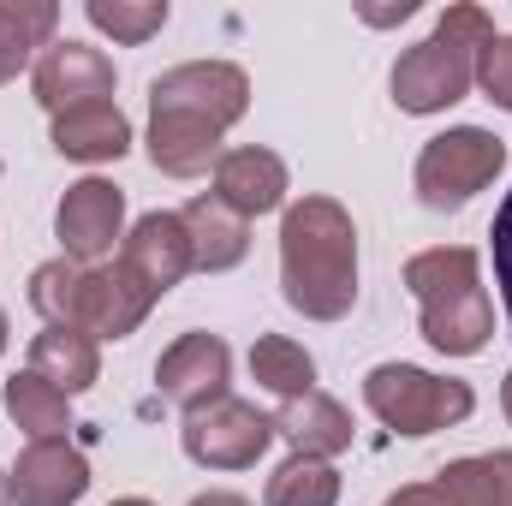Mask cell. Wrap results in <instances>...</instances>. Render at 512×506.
Returning a JSON list of instances; mask_svg holds the SVG:
<instances>
[{
	"label": "cell",
	"instance_id": "cell-1",
	"mask_svg": "<svg viewBox=\"0 0 512 506\" xmlns=\"http://www.w3.org/2000/svg\"><path fill=\"white\" fill-rule=\"evenodd\" d=\"M251 78L233 60H185L149 84V161L173 179L221 167V137L245 120Z\"/></svg>",
	"mask_w": 512,
	"mask_h": 506
},
{
	"label": "cell",
	"instance_id": "cell-2",
	"mask_svg": "<svg viewBox=\"0 0 512 506\" xmlns=\"http://www.w3.org/2000/svg\"><path fill=\"white\" fill-rule=\"evenodd\" d=\"M280 292L310 322H340L358 304V227L334 197H304L286 209Z\"/></svg>",
	"mask_w": 512,
	"mask_h": 506
},
{
	"label": "cell",
	"instance_id": "cell-3",
	"mask_svg": "<svg viewBox=\"0 0 512 506\" xmlns=\"http://www.w3.org/2000/svg\"><path fill=\"white\" fill-rule=\"evenodd\" d=\"M30 304L42 310V322H60V328H84L96 340H126L143 328V316L155 310V298L126 274V262H72V256H54L30 274Z\"/></svg>",
	"mask_w": 512,
	"mask_h": 506
},
{
	"label": "cell",
	"instance_id": "cell-4",
	"mask_svg": "<svg viewBox=\"0 0 512 506\" xmlns=\"http://www.w3.org/2000/svg\"><path fill=\"white\" fill-rule=\"evenodd\" d=\"M405 286L423 310V340L447 358H471L495 334V304L483 292V262L471 245L417 251L405 262Z\"/></svg>",
	"mask_w": 512,
	"mask_h": 506
},
{
	"label": "cell",
	"instance_id": "cell-5",
	"mask_svg": "<svg viewBox=\"0 0 512 506\" xmlns=\"http://www.w3.org/2000/svg\"><path fill=\"white\" fill-rule=\"evenodd\" d=\"M495 42V24L483 6H447L441 24L399 54L393 66V102L399 114H441L471 96L477 84V54Z\"/></svg>",
	"mask_w": 512,
	"mask_h": 506
},
{
	"label": "cell",
	"instance_id": "cell-6",
	"mask_svg": "<svg viewBox=\"0 0 512 506\" xmlns=\"http://www.w3.org/2000/svg\"><path fill=\"white\" fill-rule=\"evenodd\" d=\"M364 405L399 435H435V429L465 423L477 411V393H471V381L429 376L417 364H376L364 376Z\"/></svg>",
	"mask_w": 512,
	"mask_h": 506
},
{
	"label": "cell",
	"instance_id": "cell-7",
	"mask_svg": "<svg viewBox=\"0 0 512 506\" xmlns=\"http://www.w3.org/2000/svg\"><path fill=\"white\" fill-rule=\"evenodd\" d=\"M507 167V143L483 126H453L423 143L417 155V197L423 209H465L483 185H495V173Z\"/></svg>",
	"mask_w": 512,
	"mask_h": 506
},
{
	"label": "cell",
	"instance_id": "cell-8",
	"mask_svg": "<svg viewBox=\"0 0 512 506\" xmlns=\"http://www.w3.org/2000/svg\"><path fill=\"white\" fill-rule=\"evenodd\" d=\"M179 441H185V459L203 465V471H245V465H256L268 453L274 417L256 411L251 399H233L227 393V399H215L203 411H185Z\"/></svg>",
	"mask_w": 512,
	"mask_h": 506
},
{
	"label": "cell",
	"instance_id": "cell-9",
	"mask_svg": "<svg viewBox=\"0 0 512 506\" xmlns=\"http://www.w3.org/2000/svg\"><path fill=\"white\" fill-rule=\"evenodd\" d=\"M114 60L90 42H48L42 60H36V102L48 114H72V108H90V102H114Z\"/></svg>",
	"mask_w": 512,
	"mask_h": 506
},
{
	"label": "cell",
	"instance_id": "cell-10",
	"mask_svg": "<svg viewBox=\"0 0 512 506\" xmlns=\"http://www.w3.org/2000/svg\"><path fill=\"white\" fill-rule=\"evenodd\" d=\"M54 233H60V245L72 262H102V256L114 251V239L126 233V191L120 185H108V179H78V185H66V197H60V209H54Z\"/></svg>",
	"mask_w": 512,
	"mask_h": 506
},
{
	"label": "cell",
	"instance_id": "cell-11",
	"mask_svg": "<svg viewBox=\"0 0 512 506\" xmlns=\"http://www.w3.org/2000/svg\"><path fill=\"white\" fill-rule=\"evenodd\" d=\"M227 381H233V352L221 334H179L155 364L161 399H173L179 411H203V405L227 399Z\"/></svg>",
	"mask_w": 512,
	"mask_h": 506
},
{
	"label": "cell",
	"instance_id": "cell-12",
	"mask_svg": "<svg viewBox=\"0 0 512 506\" xmlns=\"http://www.w3.org/2000/svg\"><path fill=\"white\" fill-rule=\"evenodd\" d=\"M120 262H126V274L149 292V298H167V292L191 274V233H185V221H179L173 209L143 215L126 233V245H120Z\"/></svg>",
	"mask_w": 512,
	"mask_h": 506
},
{
	"label": "cell",
	"instance_id": "cell-13",
	"mask_svg": "<svg viewBox=\"0 0 512 506\" xmlns=\"http://www.w3.org/2000/svg\"><path fill=\"white\" fill-rule=\"evenodd\" d=\"M6 477H12V501L18 506H72L90 489V465H84V453L66 435L30 441Z\"/></svg>",
	"mask_w": 512,
	"mask_h": 506
},
{
	"label": "cell",
	"instance_id": "cell-14",
	"mask_svg": "<svg viewBox=\"0 0 512 506\" xmlns=\"http://www.w3.org/2000/svg\"><path fill=\"white\" fill-rule=\"evenodd\" d=\"M215 197H221L233 215H245V221L274 215V209L286 203V161H280L274 149H256V143L227 149L221 167H215Z\"/></svg>",
	"mask_w": 512,
	"mask_h": 506
},
{
	"label": "cell",
	"instance_id": "cell-15",
	"mask_svg": "<svg viewBox=\"0 0 512 506\" xmlns=\"http://www.w3.org/2000/svg\"><path fill=\"white\" fill-rule=\"evenodd\" d=\"M179 221L191 233V268H203V274H227V268H239L245 251H251V221L233 215L215 191L209 197H191L179 209Z\"/></svg>",
	"mask_w": 512,
	"mask_h": 506
},
{
	"label": "cell",
	"instance_id": "cell-16",
	"mask_svg": "<svg viewBox=\"0 0 512 506\" xmlns=\"http://www.w3.org/2000/svg\"><path fill=\"white\" fill-rule=\"evenodd\" d=\"M274 435H286L292 453H304V459H334V453L352 447V417H346L340 399L304 393V399H286V405H280Z\"/></svg>",
	"mask_w": 512,
	"mask_h": 506
},
{
	"label": "cell",
	"instance_id": "cell-17",
	"mask_svg": "<svg viewBox=\"0 0 512 506\" xmlns=\"http://www.w3.org/2000/svg\"><path fill=\"white\" fill-rule=\"evenodd\" d=\"M30 370L42 381H54V387L72 399V393L96 387V376H102V346H96V334H84V328L48 322V328L30 340Z\"/></svg>",
	"mask_w": 512,
	"mask_h": 506
},
{
	"label": "cell",
	"instance_id": "cell-18",
	"mask_svg": "<svg viewBox=\"0 0 512 506\" xmlns=\"http://www.w3.org/2000/svg\"><path fill=\"white\" fill-rule=\"evenodd\" d=\"M54 149L66 161H120L131 149V126L114 102H90V108L54 114Z\"/></svg>",
	"mask_w": 512,
	"mask_h": 506
},
{
	"label": "cell",
	"instance_id": "cell-19",
	"mask_svg": "<svg viewBox=\"0 0 512 506\" xmlns=\"http://www.w3.org/2000/svg\"><path fill=\"white\" fill-rule=\"evenodd\" d=\"M447 506H512V453H477L435 471Z\"/></svg>",
	"mask_w": 512,
	"mask_h": 506
},
{
	"label": "cell",
	"instance_id": "cell-20",
	"mask_svg": "<svg viewBox=\"0 0 512 506\" xmlns=\"http://www.w3.org/2000/svg\"><path fill=\"white\" fill-rule=\"evenodd\" d=\"M54 24H60L54 0H0V84L18 78L36 48H48Z\"/></svg>",
	"mask_w": 512,
	"mask_h": 506
},
{
	"label": "cell",
	"instance_id": "cell-21",
	"mask_svg": "<svg viewBox=\"0 0 512 506\" xmlns=\"http://www.w3.org/2000/svg\"><path fill=\"white\" fill-rule=\"evenodd\" d=\"M251 376H256V387H268L286 405V399L316 393V358L298 340H286V334H262L251 346Z\"/></svg>",
	"mask_w": 512,
	"mask_h": 506
},
{
	"label": "cell",
	"instance_id": "cell-22",
	"mask_svg": "<svg viewBox=\"0 0 512 506\" xmlns=\"http://www.w3.org/2000/svg\"><path fill=\"white\" fill-rule=\"evenodd\" d=\"M6 411H12V423L30 435V441H54V435H66V393L54 387V381H42L36 370H24V376L6 381Z\"/></svg>",
	"mask_w": 512,
	"mask_h": 506
},
{
	"label": "cell",
	"instance_id": "cell-23",
	"mask_svg": "<svg viewBox=\"0 0 512 506\" xmlns=\"http://www.w3.org/2000/svg\"><path fill=\"white\" fill-rule=\"evenodd\" d=\"M334 501H340V471L328 459H304V453H292L268 477V495H262V506H334Z\"/></svg>",
	"mask_w": 512,
	"mask_h": 506
},
{
	"label": "cell",
	"instance_id": "cell-24",
	"mask_svg": "<svg viewBox=\"0 0 512 506\" xmlns=\"http://www.w3.org/2000/svg\"><path fill=\"white\" fill-rule=\"evenodd\" d=\"M90 12V24L102 30V36H114V42H149L161 24H167V0H90L84 6Z\"/></svg>",
	"mask_w": 512,
	"mask_h": 506
},
{
	"label": "cell",
	"instance_id": "cell-25",
	"mask_svg": "<svg viewBox=\"0 0 512 506\" xmlns=\"http://www.w3.org/2000/svg\"><path fill=\"white\" fill-rule=\"evenodd\" d=\"M477 84H483V96H489L495 108L512 114V36H495V42L477 54Z\"/></svg>",
	"mask_w": 512,
	"mask_h": 506
},
{
	"label": "cell",
	"instance_id": "cell-26",
	"mask_svg": "<svg viewBox=\"0 0 512 506\" xmlns=\"http://www.w3.org/2000/svg\"><path fill=\"white\" fill-rule=\"evenodd\" d=\"M489 251H495V286H501V298H507V328H512V191H507V203L495 209Z\"/></svg>",
	"mask_w": 512,
	"mask_h": 506
},
{
	"label": "cell",
	"instance_id": "cell-27",
	"mask_svg": "<svg viewBox=\"0 0 512 506\" xmlns=\"http://www.w3.org/2000/svg\"><path fill=\"white\" fill-rule=\"evenodd\" d=\"M382 506H447V495H441L435 483H411V489H399V495H387Z\"/></svg>",
	"mask_w": 512,
	"mask_h": 506
},
{
	"label": "cell",
	"instance_id": "cell-28",
	"mask_svg": "<svg viewBox=\"0 0 512 506\" xmlns=\"http://www.w3.org/2000/svg\"><path fill=\"white\" fill-rule=\"evenodd\" d=\"M191 506H251L245 495H227V489H215V495H197Z\"/></svg>",
	"mask_w": 512,
	"mask_h": 506
},
{
	"label": "cell",
	"instance_id": "cell-29",
	"mask_svg": "<svg viewBox=\"0 0 512 506\" xmlns=\"http://www.w3.org/2000/svg\"><path fill=\"white\" fill-rule=\"evenodd\" d=\"M501 411H507V423H512V370H507V381H501Z\"/></svg>",
	"mask_w": 512,
	"mask_h": 506
},
{
	"label": "cell",
	"instance_id": "cell-30",
	"mask_svg": "<svg viewBox=\"0 0 512 506\" xmlns=\"http://www.w3.org/2000/svg\"><path fill=\"white\" fill-rule=\"evenodd\" d=\"M0 506H12V477L0 471Z\"/></svg>",
	"mask_w": 512,
	"mask_h": 506
},
{
	"label": "cell",
	"instance_id": "cell-31",
	"mask_svg": "<svg viewBox=\"0 0 512 506\" xmlns=\"http://www.w3.org/2000/svg\"><path fill=\"white\" fill-rule=\"evenodd\" d=\"M114 506H155V501H137V495H126V501H114Z\"/></svg>",
	"mask_w": 512,
	"mask_h": 506
},
{
	"label": "cell",
	"instance_id": "cell-32",
	"mask_svg": "<svg viewBox=\"0 0 512 506\" xmlns=\"http://www.w3.org/2000/svg\"><path fill=\"white\" fill-rule=\"evenodd\" d=\"M0 352H6V310H0Z\"/></svg>",
	"mask_w": 512,
	"mask_h": 506
}]
</instances>
